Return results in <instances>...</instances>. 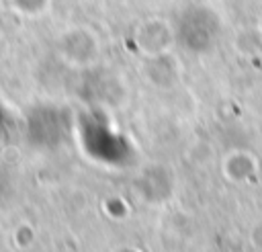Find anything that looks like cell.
Segmentation results:
<instances>
[{
    "label": "cell",
    "mask_w": 262,
    "mask_h": 252,
    "mask_svg": "<svg viewBox=\"0 0 262 252\" xmlns=\"http://www.w3.org/2000/svg\"><path fill=\"white\" fill-rule=\"evenodd\" d=\"M4 123H6V115H4V109H2V104H0V135H2V131H4Z\"/></svg>",
    "instance_id": "obj_1"
}]
</instances>
